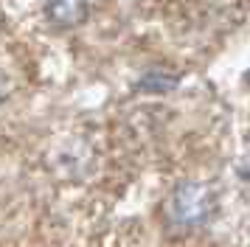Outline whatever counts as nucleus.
Instances as JSON below:
<instances>
[{
    "mask_svg": "<svg viewBox=\"0 0 250 247\" xmlns=\"http://www.w3.org/2000/svg\"><path fill=\"white\" fill-rule=\"evenodd\" d=\"M45 14L57 25H76L87 17V0H45Z\"/></svg>",
    "mask_w": 250,
    "mask_h": 247,
    "instance_id": "obj_2",
    "label": "nucleus"
},
{
    "mask_svg": "<svg viewBox=\"0 0 250 247\" xmlns=\"http://www.w3.org/2000/svg\"><path fill=\"white\" fill-rule=\"evenodd\" d=\"M0 96H3V84H0Z\"/></svg>",
    "mask_w": 250,
    "mask_h": 247,
    "instance_id": "obj_3",
    "label": "nucleus"
},
{
    "mask_svg": "<svg viewBox=\"0 0 250 247\" xmlns=\"http://www.w3.org/2000/svg\"><path fill=\"white\" fill-rule=\"evenodd\" d=\"M169 213L183 227H197V225L208 222V216L214 213V197L205 185L188 183V185L174 191V197L169 202Z\"/></svg>",
    "mask_w": 250,
    "mask_h": 247,
    "instance_id": "obj_1",
    "label": "nucleus"
}]
</instances>
